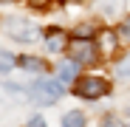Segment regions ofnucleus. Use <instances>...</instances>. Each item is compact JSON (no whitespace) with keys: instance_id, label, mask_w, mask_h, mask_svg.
<instances>
[{"instance_id":"obj_4","label":"nucleus","mask_w":130,"mask_h":127,"mask_svg":"<svg viewBox=\"0 0 130 127\" xmlns=\"http://www.w3.org/2000/svg\"><path fill=\"white\" fill-rule=\"evenodd\" d=\"M76 76H79V62H71V59L59 62V68H57V79L59 82H74Z\"/></svg>"},{"instance_id":"obj_2","label":"nucleus","mask_w":130,"mask_h":127,"mask_svg":"<svg viewBox=\"0 0 130 127\" xmlns=\"http://www.w3.org/2000/svg\"><path fill=\"white\" fill-rule=\"evenodd\" d=\"M102 93H107V82L99 76H79L76 82V96L82 99H99Z\"/></svg>"},{"instance_id":"obj_8","label":"nucleus","mask_w":130,"mask_h":127,"mask_svg":"<svg viewBox=\"0 0 130 127\" xmlns=\"http://www.w3.org/2000/svg\"><path fill=\"white\" fill-rule=\"evenodd\" d=\"M51 37H48V42H45V45H48V51H62L65 48V37H62V31H48Z\"/></svg>"},{"instance_id":"obj_3","label":"nucleus","mask_w":130,"mask_h":127,"mask_svg":"<svg viewBox=\"0 0 130 127\" xmlns=\"http://www.w3.org/2000/svg\"><path fill=\"white\" fill-rule=\"evenodd\" d=\"M3 28L9 31V37L20 40V42H31V40L37 37V28H34V23H28V20H20V17H11V20H6V23H3Z\"/></svg>"},{"instance_id":"obj_14","label":"nucleus","mask_w":130,"mask_h":127,"mask_svg":"<svg viewBox=\"0 0 130 127\" xmlns=\"http://www.w3.org/2000/svg\"><path fill=\"white\" fill-rule=\"evenodd\" d=\"M28 127H45V121H42V119H40V116H34V119H31V121H28Z\"/></svg>"},{"instance_id":"obj_12","label":"nucleus","mask_w":130,"mask_h":127,"mask_svg":"<svg viewBox=\"0 0 130 127\" xmlns=\"http://www.w3.org/2000/svg\"><path fill=\"white\" fill-rule=\"evenodd\" d=\"M119 37H122L124 42H130V17L122 20V26H119Z\"/></svg>"},{"instance_id":"obj_13","label":"nucleus","mask_w":130,"mask_h":127,"mask_svg":"<svg viewBox=\"0 0 130 127\" xmlns=\"http://www.w3.org/2000/svg\"><path fill=\"white\" fill-rule=\"evenodd\" d=\"M116 74L119 76H130V57H124L119 65H116Z\"/></svg>"},{"instance_id":"obj_9","label":"nucleus","mask_w":130,"mask_h":127,"mask_svg":"<svg viewBox=\"0 0 130 127\" xmlns=\"http://www.w3.org/2000/svg\"><path fill=\"white\" fill-rule=\"evenodd\" d=\"M20 65H23L26 71H37V74H40V71H45V65H42L40 59H34V57H23V59H20Z\"/></svg>"},{"instance_id":"obj_11","label":"nucleus","mask_w":130,"mask_h":127,"mask_svg":"<svg viewBox=\"0 0 130 127\" xmlns=\"http://www.w3.org/2000/svg\"><path fill=\"white\" fill-rule=\"evenodd\" d=\"M0 57H3V59H0V68H3V74H9V68L14 65V54H9V51H3V54H0Z\"/></svg>"},{"instance_id":"obj_1","label":"nucleus","mask_w":130,"mask_h":127,"mask_svg":"<svg viewBox=\"0 0 130 127\" xmlns=\"http://www.w3.org/2000/svg\"><path fill=\"white\" fill-rule=\"evenodd\" d=\"M62 93H65V88H62L59 79H40V82H34V88H31V96L40 104H54Z\"/></svg>"},{"instance_id":"obj_7","label":"nucleus","mask_w":130,"mask_h":127,"mask_svg":"<svg viewBox=\"0 0 130 127\" xmlns=\"http://www.w3.org/2000/svg\"><path fill=\"white\" fill-rule=\"evenodd\" d=\"M62 127H85V116L79 110H71L62 116Z\"/></svg>"},{"instance_id":"obj_5","label":"nucleus","mask_w":130,"mask_h":127,"mask_svg":"<svg viewBox=\"0 0 130 127\" xmlns=\"http://www.w3.org/2000/svg\"><path fill=\"white\" fill-rule=\"evenodd\" d=\"M96 9L105 17H119L124 11V0H96Z\"/></svg>"},{"instance_id":"obj_10","label":"nucleus","mask_w":130,"mask_h":127,"mask_svg":"<svg viewBox=\"0 0 130 127\" xmlns=\"http://www.w3.org/2000/svg\"><path fill=\"white\" fill-rule=\"evenodd\" d=\"M102 48H105L107 54H110V51L116 48V40L110 37V31H102Z\"/></svg>"},{"instance_id":"obj_6","label":"nucleus","mask_w":130,"mask_h":127,"mask_svg":"<svg viewBox=\"0 0 130 127\" xmlns=\"http://www.w3.org/2000/svg\"><path fill=\"white\" fill-rule=\"evenodd\" d=\"M74 54H76V62H93V59H96V57H93V54H96L93 45H91V42H85V40L76 42V51H74Z\"/></svg>"}]
</instances>
